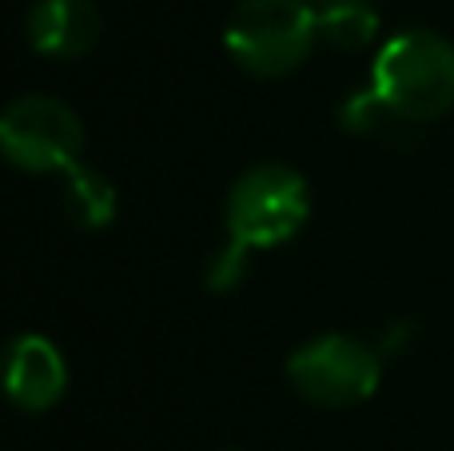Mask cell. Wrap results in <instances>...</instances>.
<instances>
[{"mask_svg": "<svg viewBox=\"0 0 454 451\" xmlns=\"http://www.w3.org/2000/svg\"><path fill=\"white\" fill-rule=\"evenodd\" d=\"M371 92L395 120L427 124L454 108V44L439 32H395L371 64Z\"/></svg>", "mask_w": 454, "mask_h": 451, "instance_id": "6da1fadb", "label": "cell"}, {"mask_svg": "<svg viewBox=\"0 0 454 451\" xmlns=\"http://www.w3.org/2000/svg\"><path fill=\"white\" fill-rule=\"evenodd\" d=\"M319 16L311 0H239L227 16L223 48L251 76H287L311 56Z\"/></svg>", "mask_w": 454, "mask_h": 451, "instance_id": "7a4b0ae2", "label": "cell"}, {"mask_svg": "<svg viewBox=\"0 0 454 451\" xmlns=\"http://www.w3.org/2000/svg\"><path fill=\"white\" fill-rule=\"evenodd\" d=\"M311 216L307 180L287 164H259L227 192V240L247 252H267L295 236Z\"/></svg>", "mask_w": 454, "mask_h": 451, "instance_id": "3957f363", "label": "cell"}, {"mask_svg": "<svg viewBox=\"0 0 454 451\" xmlns=\"http://www.w3.org/2000/svg\"><path fill=\"white\" fill-rule=\"evenodd\" d=\"M84 124L56 96H20L0 112V156L32 176H52L84 164Z\"/></svg>", "mask_w": 454, "mask_h": 451, "instance_id": "277c9868", "label": "cell"}, {"mask_svg": "<svg viewBox=\"0 0 454 451\" xmlns=\"http://www.w3.org/2000/svg\"><path fill=\"white\" fill-rule=\"evenodd\" d=\"M287 380L315 407H355L375 396L383 380V352L355 336H315L291 352Z\"/></svg>", "mask_w": 454, "mask_h": 451, "instance_id": "5b68a950", "label": "cell"}, {"mask_svg": "<svg viewBox=\"0 0 454 451\" xmlns=\"http://www.w3.org/2000/svg\"><path fill=\"white\" fill-rule=\"evenodd\" d=\"M0 392L20 412H48L68 392V364L48 336H16L0 356Z\"/></svg>", "mask_w": 454, "mask_h": 451, "instance_id": "8992f818", "label": "cell"}, {"mask_svg": "<svg viewBox=\"0 0 454 451\" xmlns=\"http://www.w3.org/2000/svg\"><path fill=\"white\" fill-rule=\"evenodd\" d=\"M100 28L104 20L92 0H36L24 20L28 44L40 56H56V60L84 56L100 40Z\"/></svg>", "mask_w": 454, "mask_h": 451, "instance_id": "52a82bcc", "label": "cell"}, {"mask_svg": "<svg viewBox=\"0 0 454 451\" xmlns=\"http://www.w3.org/2000/svg\"><path fill=\"white\" fill-rule=\"evenodd\" d=\"M120 192L104 172L80 164L68 172V188H64V212L80 228H108L120 212Z\"/></svg>", "mask_w": 454, "mask_h": 451, "instance_id": "ba28073f", "label": "cell"}, {"mask_svg": "<svg viewBox=\"0 0 454 451\" xmlns=\"http://www.w3.org/2000/svg\"><path fill=\"white\" fill-rule=\"evenodd\" d=\"M315 16H319V36L335 48H363V44H371L379 32L375 0L327 4V8H315Z\"/></svg>", "mask_w": 454, "mask_h": 451, "instance_id": "9c48e42d", "label": "cell"}, {"mask_svg": "<svg viewBox=\"0 0 454 451\" xmlns=\"http://www.w3.org/2000/svg\"><path fill=\"white\" fill-rule=\"evenodd\" d=\"M247 260H251L247 248L227 240L223 252L212 256V264H207V288H212V292H231V288H239V280L247 276Z\"/></svg>", "mask_w": 454, "mask_h": 451, "instance_id": "30bf717a", "label": "cell"}, {"mask_svg": "<svg viewBox=\"0 0 454 451\" xmlns=\"http://www.w3.org/2000/svg\"><path fill=\"white\" fill-rule=\"evenodd\" d=\"M339 116H343V124L351 128V132H375L383 120H395L391 112H387V104L371 92V84L363 88V92H355L351 100L343 104V112H339Z\"/></svg>", "mask_w": 454, "mask_h": 451, "instance_id": "8fae6325", "label": "cell"}, {"mask_svg": "<svg viewBox=\"0 0 454 451\" xmlns=\"http://www.w3.org/2000/svg\"><path fill=\"white\" fill-rule=\"evenodd\" d=\"M327 4H347V0H311V8H327Z\"/></svg>", "mask_w": 454, "mask_h": 451, "instance_id": "7c38bea8", "label": "cell"}, {"mask_svg": "<svg viewBox=\"0 0 454 451\" xmlns=\"http://www.w3.org/2000/svg\"><path fill=\"white\" fill-rule=\"evenodd\" d=\"M231 451H239V447H231Z\"/></svg>", "mask_w": 454, "mask_h": 451, "instance_id": "4fadbf2b", "label": "cell"}]
</instances>
